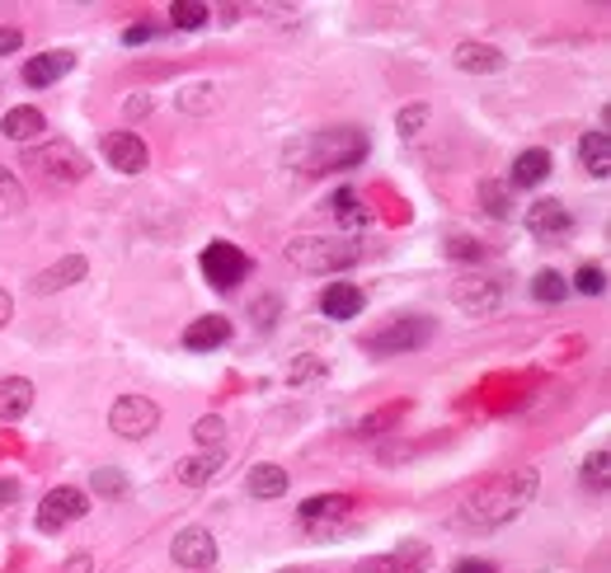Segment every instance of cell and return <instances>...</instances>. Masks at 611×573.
<instances>
[{"label":"cell","mask_w":611,"mask_h":573,"mask_svg":"<svg viewBox=\"0 0 611 573\" xmlns=\"http://www.w3.org/2000/svg\"><path fill=\"white\" fill-rule=\"evenodd\" d=\"M193 437L203 442V447H221V437H226V423L217 419V413H207V419H198V423H193Z\"/></svg>","instance_id":"d590c367"},{"label":"cell","mask_w":611,"mask_h":573,"mask_svg":"<svg viewBox=\"0 0 611 573\" xmlns=\"http://www.w3.org/2000/svg\"><path fill=\"white\" fill-rule=\"evenodd\" d=\"M400 413H405V405L381 409V413H372V419H362V423H358V433H362V437H372V433H381V428H386V423H395V419H400Z\"/></svg>","instance_id":"f35d334b"},{"label":"cell","mask_w":611,"mask_h":573,"mask_svg":"<svg viewBox=\"0 0 611 573\" xmlns=\"http://www.w3.org/2000/svg\"><path fill=\"white\" fill-rule=\"evenodd\" d=\"M20 48H24V34H20V28H0V56L20 52Z\"/></svg>","instance_id":"ab89813d"},{"label":"cell","mask_w":611,"mask_h":573,"mask_svg":"<svg viewBox=\"0 0 611 573\" xmlns=\"http://www.w3.org/2000/svg\"><path fill=\"white\" fill-rule=\"evenodd\" d=\"M169 555H175V564H179V569L203 573V569L217 564V540H212V532H203V526H189V532H179V536H175Z\"/></svg>","instance_id":"30bf717a"},{"label":"cell","mask_w":611,"mask_h":573,"mask_svg":"<svg viewBox=\"0 0 611 573\" xmlns=\"http://www.w3.org/2000/svg\"><path fill=\"white\" fill-rule=\"evenodd\" d=\"M179 109L183 113H212L217 109V90H212V85H189V90L179 94Z\"/></svg>","instance_id":"4dcf8cb0"},{"label":"cell","mask_w":611,"mask_h":573,"mask_svg":"<svg viewBox=\"0 0 611 573\" xmlns=\"http://www.w3.org/2000/svg\"><path fill=\"white\" fill-rule=\"evenodd\" d=\"M457 66L475 71V76H494V71H504V52L489 48V42H461V48H457Z\"/></svg>","instance_id":"7402d4cb"},{"label":"cell","mask_w":611,"mask_h":573,"mask_svg":"<svg viewBox=\"0 0 611 573\" xmlns=\"http://www.w3.org/2000/svg\"><path fill=\"white\" fill-rule=\"evenodd\" d=\"M207 20H212V10L198 5V0H175V5H169V24L175 28H203Z\"/></svg>","instance_id":"f1b7e54d"},{"label":"cell","mask_w":611,"mask_h":573,"mask_svg":"<svg viewBox=\"0 0 611 573\" xmlns=\"http://www.w3.org/2000/svg\"><path fill=\"white\" fill-rule=\"evenodd\" d=\"M480 193H485V207H489V217L494 221H504L508 217V183H480Z\"/></svg>","instance_id":"836d02e7"},{"label":"cell","mask_w":611,"mask_h":573,"mask_svg":"<svg viewBox=\"0 0 611 573\" xmlns=\"http://www.w3.org/2000/svg\"><path fill=\"white\" fill-rule=\"evenodd\" d=\"M71 66H76V52H42V56H28V62H24V85H34V90H42V85H56V80H62L66 76V71Z\"/></svg>","instance_id":"2e32d148"},{"label":"cell","mask_w":611,"mask_h":573,"mask_svg":"<svg viewBox=\"0 0 611 573\" xmlns=\"http://www.w3.org/2000/svg\"><path fill=\"white\" fill-rule=\"evenodd\" d=\"M508 296V278L504 273H461L457 282H451V301H457V310L466 315H494L504 306Z\"/></svg>","instance_id":"8992f818"},{"label":"cell","mask_w":611,"mask_h":573,"mask_svg":"<svg viewBox=\"0 0 611 573\" xmlns=\"http://www.w3.org/2000/svg\"><path fill=\"white\" fill-rule=\"evenodd\" d=\"M362 306H367V292L358 282H330L320 292L324 320H353V315H362Z\"/></svg>","instance_id":"5bb4252c"},{"label":"cell","mask_w":611,"mask_h":573,"mask_svg":"<svg viewBox=\"0 0 611 573\" xmlns=\"http://www.w3.org/2000/svg\"><path fill=\"white\" fill-rule=\"evenodd\" d=\"M203 278L217 286V292H236V286L250 278V254L231 245V240H212L203 250Z\"/></svg>","instance_id":"52a82bcc"},{"label":"cell","mask_w":611,"mask_h":573,"mask_svg":"<svg viewBox=\"0 0 611 573\" xmlns=\"http://www.w3.org/2000/svg\"><path fill=\"white\" fill-rule=\"evenodd\" d=\"M90 484H94V494H104V498H118V494H127L123 470H94V475H90Z\"/></svg>","instance_id":"e575fe53"},{"label":"cell","mask_w":611,"mask_h":573,"mask_svg":"<svg viewBox=\"0 0 611 573\" xmlns=\"http://www.w3.org/2000/svg\"><path fill=\"white\" fill-rule=\"evenodd\" d=\"M527 231L536 240H560V235L574 231V217L564 203H556V198H536V203L527 207Z\"/></svg>","instance_id":"8fae6325"},{"label":"cell","mask_w":611,"mask_h":573,"mask_svg":"<svg viewBox=\"0 0 611 573\" xmlns=\"http://www.w3.org/2000/svg\"><path fill=\"white\" fill-rule=\"evenodd\" d=\"M10 315H14V301H10V292H5V286H0V329L10 324Z\"/></svg>","instance_id":"ee69618b"},{"label":"cell","mask_w":611,"mask_h":573,"mask_svg":"<svg viewBox=\"0 0 611 573\" xmlns=\"http://www.w3.org/2000/svg\"><path fill=\"white\" fill-rule=\"evenodd\" d=\"M151 99H127V118H137V113H147Z\"/></svg>","instance_id":"f6af8a7d"},{"label":"cell","mask_w":611,"mask_h":573,"mask_svg":"<svg viewBox=\"0 0 611 573\" xmlns=\"http://www.w3.org/2000/svg\"><path fill=\"white\" fill-rule=\"evenodd\" d=\"M24 169H38L48 183H80L90 175V161H85V151L71 147V141H42V147L24 151Z\"/></svg>","instance_id":"5b68a950"},{"label":"cell","mask_w":611,"mask_h":573,"mask_svg":"<svg viewBox=\"0 0 611 573\" xmlns=\"http://www.w3.org/2000/svg\"><path fill=\"white\" fill-rule=\"evenodd\" d=\"M367 151H372V141H367L362 127H330V132H316L306 137L296 155L306 161L310 175H330V169H353L367 161Z\"/></svg>","instance_id":"7a4b0ae2"},{"label":"cell","mask_w":611,"mask_h":573,"mask_svg":"<svg viewBox=\"0 0 611 573\" xmlns=\"http://www.w3.org/2000/svg\"><path fill=\"white\" fill-rule=\"evenodd\" d=\"M423 569H429V546H419V540H409V546L391 550V555L362 560V573H423Z\"/></svg>","instance_id":"9a60e30c"},{"label":"cell","mask_w":611,"mask_h":573,"mask_svg":"<svg viewBox=\"0 0 611 573\" xmlns=\"http://www.w3.org/2000/svg\"><path fill=\"white\" fill-rule=\"evenodd\" d=\"M85 273H90V264H85L80 254H66L62 264H52V268H42V273H34L28 292H34V296H52V292H62V286H76Z\"/></svg>","instance_id":"4fadbf2b"},{"label":"cell","mask_w":611,"mask_h":573,"mask_svg":"<svg viewBox=\"0 0 611 573\" xmlns=\"http://www.w3.org/2000/svg\"><path fill=\"white\" fill-rule=\"evenodd\" d=\"M221 470V456L217 451H198V456H183V461L175 466V480L189 484V489H203V484Z\"/></svg>","instance_id":"603a6c76"},{"label":"cell","mask_w":611,"mask_h":573,"mask_svg":"<svg viewBox=\"0 0 611 573\" xmlns=\"http://www.w3.org/2000/svg\"><path fill=\"white\" fill-rule=\"evenodd\" d=\"M104 161L118 169V175H141L151 161V151H147V141H141L137 132H109L104 137Z\"/></svg>","instance_id":"7c38bea8"},{"label":"cell","mask_w":611,"mask_h":573,"mask_svg":"<svg viewBox=\"0 0 611 573\" xmlns=\"http://www.w3.org/2000/svg\"><path fill=\"white\" fill-rule=\"evenodd\" d=\"M433 334H437V320H429V315H395V320H386L377 334L362 339V348L372 357H400V353L429 348Z\"/></svg>","instance_id":"277c9868"},{"label":"cell","mask_w":611,"mask_h":573,"mask_svg":"<svg viewBox=\"0 0 611 573\" xmlns=\"http://www.w3.org/2000/svg\"><path fill=\"white\" fill-rule=\"evenodd\" d=\"M353 512V498L348 494H316L302 504V522L306 526H320V522H339Z\"/></svg>","instance_id":"ffe728a7"},{"label":"cell","mask_w":611,"mask_h":573,"mask_svg":"<svg viewBox=\"0 0 611 573\" xmlns=\"http://www.w3.org/2000/svg\"><path fill=\"white\" fill-rule=\"evenodd\" d=\"M28 409H34V385H28L24 377H5V381H0V419L14 423V419H24Z\"/></svg>","instance_id":"44dd1931"},{"label":"cell","mask_w":611,"mask_h":573,"mask_svg":"<svg viewBox=\"0 0 611 573\" xmlns=\"http://www.w3.org/2000/svg\"><path fill=\"white\" fill-rule=\"evenodd\" d=\"M85 512H90V498H85L80 489H71V484H62V489H52L48 498H42V508H38V532H62V526L80 522Z\"/></svg>","instance_id":"9c48e42d"},{"label":"cell","mask_w":611,"mask_h":573,"mask_svg":"<svg viewBox=\"0 0 611 573\" xmlns=\"http://www.w3.org/2000/svg\"><path fill=\"white\" fill-rule=\"evenodd\" d=\"M330 207H334V221L344 226V231H358V226H367V207H362V198L353 193V189H339L330 198Z\"/></svg>","instance_id":"484cf974"},{"label":"cell","mask_w":611,"mask_h":573,"mask_svg":"<svg viewBox=\"0 0 611 573\" xmlns=\"http://www.w3.org/2000/svg\"><path fill=\"white\" fill-rule=\"evenodd\" d=\"M429 123V109L415 104V109H400V118H395V127H400V137H419V127Z\"/></svg>","instance_id":"74e56055"},{"label":"cell","mask_w":611,"mask_h":573,"mask_svg":"<svg viewBox=\"0 0 611 573\" xmlns=\"http://www.w3.org/2000/svg\"><path fill=\"white\" fill-rule=\"evenodd\" d=\"M0 132H5L10 141H38L42 132H48V118H42L38 109L20 104V109H10L5 118H0Z\"/></svg>","instance_id":"d6986e66"},{"label":"cell","mask_w":611,"mask_h":573,"mask_svg":"<svg viewBox=\"0 0 611 573\" xmlns=\"http://www.w3.org/2000/svg\"><path fill=\"white\" fill-rule=\"evenodd\" d=\"M532 494H536V470H508V475H494L461 504L457 526H466V532H499V526L522 518V508L532 504Z\"/></svg>","instance_id":"6da1fadb"},{"label":"cell","mask_w":611,"mask_h":573,"mask_svg":"<svg viewBox=\"0 0 611 573\" xmlns=\"http://www.w3.org/2000/svg\"><path fill=\"white\" fill-rule=\"evenodd\" d=\"M362 259V245L348 235H296L288 240V264L302 273H344Z\"/></svg>","instance_id":"3957f363"},{"label":"cell","mask_w":611,"mask_h":573,"mask_svg":"<svg viewBox=\"0 0 611 573\" xmlns=\"http://www.w3.org/2000/svg\"><path fill=\"white\" fill-rule=\"evenodd\" d=\"M457 573H499V569L485 564V560H457Z\"/></svg>","instance_id":"b9f144b4"},{"label":"cell","mask_w":611,"mask_h":573,"mask_svg":"<svg viewBox=\"0 0 611 573\" xmlns=\"http://www.w3.org/2000/svg\"><path fill=\"white\" fill-rule=\"evenodd\" d=\"M155 423H161V409H155L147 395H118L113 399V409H109V428L118 437H127V442L151 437Z\"/></svg>","instance_id":"ba28073f"},{"label":"cell","mask_w":611,"mask_h":573,"mask_svg":"<svg viewBox=\"0 0 611 573\" xmlns=\"http://www.w3.org/2000/svg\"><path fill=\"white\" fill-rule=\"evenodd\" d=\"M447 259L480 264V259H485V245H480V240H471V235H451V240H447Z\"/></svg>","instance_id":"d6a6232c"},{"label":"cell","mask_w":611,"mask_h":573,"mask_svg":"<svg viewBox=\"0 0 611 573\" xmlns=\"http://www.w3.org/2000/svg\"><path fill=\"white\" fill-rule=\"evenodd\" d=\"M532 296H536V301H546V306H560V301L570 296V286H564V278L556 273V268H546V273H536V278H532Z\"/></svg>","instance_id":"4316f807"},{"label":"cell","mask_w":611,"mask_h":573,"mask_svg":"<svg viewBox=\"0 0 611 573\" xmlns=\"http://www.w3.org/2000/svg\"><path fill=\"white\" fill-rule=\"evenodd\" d=\"M578 161H584V169L593 179H607L611 175V137L607 132H588L584 141H578Z\"/></svg>","instance_id":"cb8c5ba5"},{"label":"cell","mask_w":611,"mask_h":573,"mask_svg":"<svg viewBox=\"0 0 611 573\" xmlns=\"http://www.w3.org/2000/svg\"><path fill=\"white\" fill-rule=\"evenodd\" d=\"M151 38H155V28H151V24H137V28H127V34H123L127 48H137V42H151Z\"/></svg>","instance_id":"60d3db41"},{"label":"cell","mask_w":611,"mask_h":573,"mask_svg":"<svg viewBox=\"0 0 611 573\" xmlns=\"http://www.w3.org/2000/svg\"><path fill=\"white\" fill-rule=\"evenodd\" d=\"M226 339H231V320H226V315H203V320H193L183 329V348L189 353H212V348H221Z\"/></svg>","instance_id":"e0dca14e"},{"label":"cell","mask_w":611,"mask_h":573,"mask_svg":"<svg viewBox=\"0 0 611 573\" xmlns=\"http://www.w3.org/2000/svg\"><path fill=\"white\" fill-rule=\"evenodd\" d=\"M20 207H24V183L14 179L5 165H0V217H14Z\"/></svg>","instance_id":"f546056e"},{"label":"cell","mask_w":611,"mask_h":573,"mask_svg":"<svg viewBox=\"0 0 611 573\" xmlns=\"http://www.w3.org/2000/svg\"><path fill=\"white\" fill-rule=\"evenodd\" d=\"M0 504H20V484L14 480H0Z\"/></svg>","instance_id":"7bdbcfd3"},{"label":"cell","mask_w":611,"mask_h":573,"mask_svg":"<svg viewBox=\"0 0 611 573\" xmlns=\"http://www.w3.org/2000/svg\"><path fill=\"white\" fill-rule=\"evenodd\" d=\"M584 484L593 494H607V484H611V456H607V447H598L584 461Z\"/></svg>","instance_id":"83f0119b"},{"label":"cell","mask_w":611,"mask_h":573,"mask_svg":"<svg viewBox=\"0 0 611 573\" xmlns=\"http://www.w3.org/2000/svg\"><path fill=\"white\" fill-rule=\"evenodd\" d=\"M62 573H90V560H71Z\"/></svg>","instance_id":"bcb514c9"},{"label":"cell","mask_w":611,"mask_h":573,"mask_svg":"<svg viewBox=\"0 0 611 573\" xmlns=\"http://www.w3.org/2000/svg\"><path fill=\"white\" fill-rule=\"evenodd\" d=\"M574 292L602 296V292H607V268H602V264H584V268L574 273Z\"/></svg>","instance_id":"1f68e13d"},{"label":"cell","mask_w":611,"mask_h":573,"mask_svg":"<svg viewBox=\"0 0 611 573\" xmlns=\"http://www.w3.org/2000/svg\"><path fill=\"white\" fill-rule=\"evenodd\" d=\"M310 377H324V357H296V362L288 367V381L292 385H302V381H310Z\"/></svg>","instance_id":"8d00e7d4"},{"label":"cell","mask_w":611,"mask_h":573,"mask_svg":"<svg viewBox=\"0 0 611 573\" xmlns=\"http://www.w3.org/2000/svg\"><path fill=\"white\" fill-rule=\"evenodd\" d=\"M288 470H282V466H273V461H264V466H254L250 470V494L254 498H282V494H288Z\"/></svg>","instance_id":"d4e9b609"},{"label":"cell","mask_w":611,"mask_h":573,"mask_svg":"<svg viewBox=\"0 0 611 573\" xmlns=\"http://www.w3.org/2000/svg\"><path fill=\"white\" fill-rule=\"evenodd\" d=\"M550 169H556V161H550V151H522L513 169H508V189H536V183L550 179Z\"/></svg>","instance_id":"ac0fdd59"}]
</instances>
